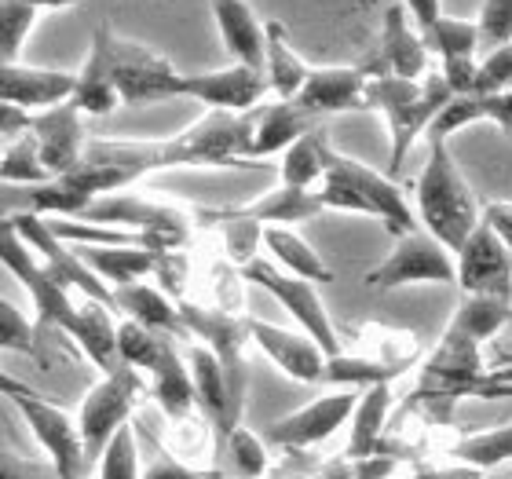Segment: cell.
I'll list each match as a JSON object with an SVG mask.
<instances>
[{
  "label": "cell",
  "mask_w": 512,
  "mask_h": 479,
  "mask_svg": "<svg viewBox=\"0 0 512 479\" xmlns=\"http://www.w3.org/2000/svg\"><path fill=\"white\" fill-rule=\"evenodd\" d=\"M450 85L443 81L439 70H428L421 81L410 77H392V74H374L366 85V110H377L388 125V165L392 176L403 169V161L410 158V150L417 147V139L425 136L432 118L450 103Z\"/></svg>",
  "instance_id": "cell-1"
},
{
  "label": "cell",
  "mask_w": 512,
  "mask_h": 479,
  "mask_svg": "<svg viewBox=\"0 0 512 479\" xmlns=\"http://www.w3.org/2000/svg\"><path fill=\"white\" fill-rule=\"evenodd\" d=\"M414 216L421 231L458 253L465 238L480 224V205L461 176L450 143H428L425 169L414 183Z\"/></svg>",
  "instance_id": "cell-2"
},
{
  "label": "cell",
  "mask_w": 512,
  "mask_h": 479,
  "mask_svg": "<svg viewBox=\"0 0 512 479\" xmlns=\"http://www.w3.org/2000/svg\"><path fill=\"white\" fill-rule=\"evenodd\" d=\"M0 264L8 267L11 275L22 282V289L30 293L33 311H37V330H41V326H55V330H63L66 337L74 333L81 300H74L77 297L74 289H66L63 282L41 264V256L22 242V235L15 231V224H11V216H0Z\"/></svg>",
  "instance_id": "cell-3"
},
{
  "label": "cell",
  "mask_w": 512,
  "mask_h": 479,
  "mask_svg": "<svg viewBox=\"0 0 512 479\" xmlns=\"http://www.w3.org/2000/svg\"><path fill=\"white\" fill-rule=\"evenodd\" d=\"M147 392V377L132 366L121 362L118 370L103 373L92 388L85 392L81 406H77V428H81V439H85V454L88 461L99 458L103 447L110 443V436L118 432L121 425L132 421V414L139 410Z\"/></svg>",
  "instance_id": "cell-4"
},
{
  "label": "cell",
  "mask_w": 512,
  "mask_h": 479,
  "mask_svg": "<svg viewBox=\"0 0 512 479\" xmlns=\"http://www.w3.org/2000/svg\"><path fill=\"white\" fill-rule=\"evenodd\" d=\"M366 289L374 293H392L406 286H454L458 271H454V253L447 245H439L428 231H410V235L395 238L392 253L381 264L366 271Z\"/></svg>",
  "instance_id": "cell-5"
},
{
  "label": "cell",
  "mask_w": 512,
  "mask_h": 479,
  "mask_svg": "<svg viewBox=\"0 0 512 479\" xmlns=\"http://www.w3.org/2000/svg\"><path fill=\"white\" fill-rule=\"evenodd\" d=\"M180 319L187 326V337L198 344H205L209 352L220 359L231 388V399L242 410L246 406V352H249V315H227V311L213 308V304H198V300H180Z\"/></svg>",
  "instance_id": "cell-6"
},
{
  "label": "cell",
  "mask_w": 512,
  "mask_h": 479,
  "mask_svg": "<svg viewBox=\"0 0 512 479\" xmlns=\"http://www.w3.org/2000/svg\"><path fill=\"white\" fill-rule=\"evenodd\" d=\"M242 278L253 282V286H260L264 293H271V297H275L278 304L293 315V322H297L300 330L308 333L311 341L319 344L326 355L344 352V337H341V330L333 326L330 311H326V304H322L315 282L297 278V275H286L282 267H275L271 260H260V256H256L253 264L242 267Z\"/></svg>",
  "instance_id": "cell-7"
},
{
  "label": "cell",
  "mask_w": 512,
  "mask_h": 479,
  "mask_svg": "<svg viewBox=\"0 0 512 479\" xmlns=\"http://www.w3.org/2000/svg\"><path fill=\"white\" fill-rule=\"evenodd\" d=\"M19 417L26 421V428L33 432L37 447L48 454V465L55 469L59 479H85L88 472V454H85V439H81V428H77V417H70L59 403H52L44 392L37 395H15L8 399Z\"/></svg>",
  "instance_id": "cell-8"
},
{
  "label": "cell",
  "mask_w": 512,
  "mask_h": 479,
  "mask_svg": "<svg viewBox=\"0 0 512 479\" xmlns=\"http://www.w3.org/2000/svg\"><path fill=\"white\" fill-rule=\"evenodd\" d=\"M114 48V81H118L121 107H147V103H165V99H180L183 74L165 59L161 52L147 48L143 41L110 37Z\"/></svg>",
  "instance_id": "cell-9"
},
{
  "label": "cell",
  "mask_w": 512,
  "mask_h": 479,
  "mask_svg": "<svg viewBox=\"0 0 512 479\" xmlns=\"http://www.w3.org/2000/svg\"><path fill=\"white\" fill-rule=\"evenodd\" d=\"M322 158H326V169L337 172L341 180L352 183L355 194L370 205V216H374V220H381L384 231H388L392 238H403V235H410V231H417V227H421V224H417L410 198H406L403 187H399L388 172L370 169L366 161H359V158H352V154L337 150L330 139H326V147H322Z\"/></svg>",
  "instance_id": "cell-10"
},
{
  "label": "cell",
  "mask_w": 512,
  "mask_h": 479,
  "mask_svg": "<svg viewBox=\"0 0 512 479\" xmlns=\"http://www.w3.org/2000/svg\"><path fill=\"white\" fill-rule=\"evenodd\" d=\"M355 403H359V392L355 388H333L326 395H315L311 403H304L293 414L278 417L275 425L267 428V447H282V450H308L319 447L337 432V428L348 425Z\"/></svg>",
  "instance_id": "cell-11"
},
{
  "label": "cell",
  "mask_w": 512,
  "mask_h": 479,
  "mask_svg": "<svg viewBox=\"0 0 512 479\" xmlns=\"http://www.w3.org/2000/svg\"><path fill=\"white\" fill-rule=\"evenodd\" d=\"M454 271H458V286L465 289V297L512 300V253L483 220L454 253Z\"/></svg>",
  "instance_id": "cell-12"
},
{
  "label": "cell",
  "mask_w": 512,
  "mask_h": 479,
  "mask_svg": "<svg viewBox=\"0 0 512 479\" xmlns=\"http://www.w3.org/2000/svg\"><path fill=\"white\" fill-rule=\"evenodd\" d=\"M37 143V158L48 169L52 180L66 176L70 169L81 165L88 147V132H85V114L66 99V103H55L48 110H37L30 114V128H26Z\"/></svg>",
  "instance_id": "cell-13"
},
{
  "label": "cell",
  "mask_w": 512,
  "mask_h": 479,
  "mask_svg": "<svg viewBox=\"0 0 512 479\" xmlns=\"http://www.w3.org/2000/svg\"><path fill=\"white\" fill-rule=\"evenodd\" d=\"M264 96V74L242 63L205 70V74H183L180 81V99H194V103H202L209 110H224V114H246V110L260 107Z\"/></svg>",
  "instance_id": "cell-14"
},
{
  "label": "cell",
  "mask_w": 512,
  "mask_h": 479,
  "mask_svg": "<svg viewBox=\"0 0 512 479\" xmlns=\"http://www.w3.org/2000/svg\"><path fill=\"white\" fill-rule=\"evenodd\" d=\"M374 77V66H311L308 81L293 99L304 114L326 118V114H348V110H366V85Z\"/></svg>",
  "instance_id": "cell-15"
},
{
  "label": "cell",
  "mask_w": 512,
  "mask_h": 479,
  "mask_svg": "<svg viewBox=\"0 0 512 479\" xmlns=\"http://www.w3.org/2000/svg\"><path fill=\"white\" fill-rule=\"evenodd\" d=\"M246 326H249V344L260 348L286 377H293L300 384H322V373H326V359L330 355L322 352L308 333L282 330L275 322L253 319V315L246 319Z\"/></svg>",
  "instance_id": "cell-16"
},
{
  "label": "cell",
  "mask_w": 512,
  "mask_h": 479,
  "mask_svg": "<svg viewBox=\"0 0 512 479\" xmlns=\"http://www.w3.org/2000/svg\"><path fill=\"white\" fill-rule=\"evenodd\" d=\"M110 37H114V26L99 22L96 33H92V44H88L85 63L74 74L70 103L85 118H107L110 110L121 107L118 81H114V48H110Z\"/></svg>",
  "instance_id": "cell-17"
},
{
  "label": "cell",
  "mask_w": 512,
  "mask_h": 479,
  "mask_svg": "<svg viewBox=\"0 0 512 479\" xmlns=\"http://www.w3.org/2000/svg\"><path fill=\"white\" fill-rule=\"evenodd\" d=\"M366 63L374 66V74L410 77V81H421V77L428 74V44L399 4H388V8H384L377 55L366 59Z\"/></svg>",
  "instance_id": "cell-18"
},
{
  "label": "cell",
  "mask_w": 512,
  "mask_h": 479,
  "mask_svg": "<svg viewBox=\"0 0 512 479\" xmlns=\"http://www.w3.org/2000/svg\"><path fill=\"white\" fill-rule=\"evenodd\" d=\"M70 92H74V74H66V70L0 63V103H8V107L37 114V110H48L55 103H66Z\"/></svg>",
  "instance_id": "cell-19"
},
{
  "label": "cell",
  "mask_w": 512,
  "mask_h": 479,
  "mask_svg": "<svg viewBox=\"0 0 512 479\" xmlns=\"http://www.w3.org/2000/svg\"><path fill=\"white\" fill-rule=\"evenodd\" d=\"M187 370H191V384H194V399H198V410H202L220 436H227L235 425H242V410L231 399V388H227L224 366L216 359L205 344L191 341L187 348Z\"/></svg>",
  "instance_id": "cell-20"
},
{
  "label": "cell",
  "mask_w": 512,
  "mask_h": 479,
  "mask_svg": "<svg viewBox=\"0 0 512 479\" xmlns=\"http://www.w3.org/2000/svg\"><path fill=\"white\" fill-rule=\"evenodd\" d=\"M311 128H319V118H311L297 103H260L249 110V161L271 158L293 147L300 136H308Z\"/></svg>",
  "instance_id": "cell-21"
},
{
  "label": "cell",
  "mask_w": 512,
  "mask_h": 479,
  "mask_svg": "<svg viewBox=\"0 0 512 479\" xmlns=\"http://www.w3.org/2000/svg\"><path fill=\"white\" fill-rule=\"evenodd\" d=\"M209 11H213L227 55L264 74V22L256 19L253 8L246 0H209Z\"/></svg>",
  "instance_id": "cell-22"
},
{
  "label": "cell",
  "mask_w": 512,
  "mask_h": 479,
  "mask_svg": "<svg viewBox=\"0 0 512 479\" xmlns=\"http://www.w3.org/2000/svg\"><path fill=\"white\" fill-rule=\"evenodd\" d=\"M110 300H114V311H121L125 319L139 322L154 333H165V337H187V326L180 319V308L169 293H161L158 286H147V282H132V286H114L110 289ZM191 341V337H187Z\"/></svg>",
  "instance_id": "cell-23"
},
{
  "label": "cell",
  "mask_w": 512,
  "mask_h": 479,
  "mask_svg": "<svg viewBox=\"0 0 512 479\" xmlns=\"http://www.w3.org/2000/svg\"><path fill=\"white\" fill-rule=\"evenodd\" d=\"M143 377H147V392H150V399L158 403L161 414H165V421H176V417H187L198 410L191 370H187V359L180 355L176 341L165 344L161 359L154 362Z\"/></svg>",
  "instance_id": "cell-24"
},
{
  "label": "cell",
  "mask_w": 512,
  "mask_h": 479,
  "mask_svg": "<svg viewBox=\"0 0 512 479\" xmlns=\"http://www.w3.org/2000/svg\"><path fill=\"white\" fill-rule=\"evenodd\" d=\"M311 66L304 63V55L293 48L289 41L286 26L278 19L264 22V81H267V92H275L278 99H293L300 96V88L308 81Z\"/></svg>",
  "instance_id": "cell-25"
},
{
  "label": "cell",
  "mask_w": 512,
  "mask_h": 479,
  "mask_svg": "<svg viewBox=\"0 0 512 479\" xmlns=\"http://www.w3.org/2000/svg\"><path fill=\"white\" fill-rule=\"evenodd\" d=\"M395 392L392 384H374V388H363L359 392V403H355L352 417H348V447H344V461H359L377 454V447L384 443V428H388V417H392Z\"/></svg>",
  "instance_id": "cell-26"
},
{
  "label": "cell",
  "mask_w": 512,
  "mask_h": 479,
  "mask_svg": "<svg viewBox=\"0 0 512 479\" xmlns=\"http://www.w3.org/2000/svg\"><path fill=\"white\" fill-rule=\"evenodd\" d=\"M74 253L110 289L143 282L147 275H154V264H158V249H139V245H74Z\"/></svg>",
  "instance_id": "cell-27"
},
{
  "label": "cell",
  "mask_w": 512,
  "mask_h": 479,
  "mask_svg": "<svg viewBox=\"0 0 512 479\" xmlns=\"http://www.w3.org/2000/svg\"><path fill=\"white\" fill-rule=\"evenodd\" d=\"M355 355L392 366L399 373H410L421 362V337L414 330H399V326H384V322H363L352 330Z\"/></svg>",
  "instance_id": "cell-28"
},
{
  "label": "cell",
  "mask_w": 512,
  "mask_h": 479,
  "mask_svg": "<svg viewBox=\"0 0 512 479\" xmlns=\"http://www.w3.org/2000/svg\"><path fill=\"white\" fill-rule=\"evenodd\" d=\"M110 311L114 308L99 304V300L81 297L77 326H74V333H70V341H74L88 359L96 362L99 373H110V370H118L121 366V359H118V322H114Z\"/></svg>",
  "instance_id": "cell-29"
},
{
  "label": "cell",
  "mask_w": 512,
  "mask_h": 479,
  "mask_svg": "<svg viewBox=\"0 0 512 479\" xmlns=\"http://www.w3.org/2000/svg\"><path fill=\"white\" fill-rule=\"evenodd\" d=\"M238 216L256 220L260 227H293L304 224V220H315L319 213H326L315 191H297V187H282L278 183L275 191L260 194L256 202L235 205Z\"/></svg>",
  "instance_id": "cell-30"
},
{
  "label": "cell",
  "mask_w": 512,
  "mask_h": 479,
  "mask_svg": "<svg viewBox=\"0 0 512 479\" xmlns=\"http://www.w3.org/2000/svg\"><path fill=\"white\" fill-rule=\"evenodd\" d=\"M264 249L271 253L286 275L308 278V282H333V267L319 256V249L293 227H264Z\"/></svg>",
  "instance_id": "cell-31"
},
{
  "label": "cell",
  "mask_w": 512,
  "mask_h": 479,
  "mask_svg": "<svg viewBox=\"0 0 512 479\" xmlns=\"http://www.w3.org/2000/svg\"><path fill=\"white\" fill-rule=\"evenodd\" d=\"M216 436H220V432L213 428V421H209L202 410H194V414L169 421L161 447H165L169 458L183 461V465H191V469H216V461H213Z\"/></svg>",
  "instance_id": "cell-32"
},
{
  "label": "cell",
  "mask_w": 512,
  "mask_h": 479,
  "mask_svg": "<svg viewBox=\"0 0 512 479\" xmlns=\"http://www.w3.org/2000/svg\"><path fill=\"white\" fill-rule=\"evenodd\" d=\"M443 458L472 465V469L491 472L498 465H512V421L509 425L487 428V432H465V436L450 439L443 447Z\"/></svg>",
  "instance_id": "cell-33"
},
{
  "label": "cell",
  "mask_w": 512,
  "mask_h": 479,
  "mask_svg": "<svg viewBox=\"0 0 512 479\" xmlns=\"http://www.w3.org/2000/svg\"><path fill=\"white\" fill-rule=\"evenodd\" d=\"M326 136L322 128H311L308 136H300L293 147L282 150L278 161V183L282 187H297V191H315L326 180V158H322Z\"/></svg>",
  "instance_id": "cell-34"
},
{
  "label": "cell",
  "mask_w": 512,
  "mask_h": 479,
  "mask_svg": "<svg viewBox=\"0 0 512 479\" xmlns=\"http://www.w3.org/2000/svg\"><path fill=\"white\" fill-rule=\"evenodd\" d=\"M512 319V300H502V297H465L461 300V308L454 311V319L450 326L458 333H465L469 341L483 344L498 337V333L509 326Z\"/></svg>",
  "instance_id": "cell-35"
},
{
  "label": "cell",
  "mask_w": 512,
  "mask_h": 479,
  "mask_svg": "<svg viewBox=\"0 0 512 479\" xmlns=\"http://www.w3.org/2000/svg\"><path fill=\"white\" fill-rule=\"evenodd\" d=\"M403 373L392 370V366H381V362L366 359V355H355L344 348L341 355H330L326 359V373H322V384H333V388H374V384H392L399 381Z\"/></svg>",
  "instance_id": "cell-36"
},
{
  "label": "cell",
  "mask_w": 512,
  "mask_h": 479,
  "mask_svg": "<svg viewBox=\"0 0 512 479\" xmlns=\"http://www.w3.org/2000/svg\"><path fill=\"white\" fill-rule=\"evenodd\" d=\"M48 169L37 158V143H33L30 132H19L11 136L4 147H0V183H15V187H37V183H48Z\"/></svg>",
  "instance_id": "cell-37"
},
{
  "label": "cell",
  "mask_w": 512,
  "mask_h": 479,
  "mask_svg": "<svg viewBox=\"0 0 512 479\" xmlns=\"http://www.w3.org/2000/svg\"><path fill=\"white\" fill-rule=\"evenodd\" d=\"M169 341H176V337L154 333V330H147V326L132 322V319L118 322V359L139 373H147L150 366L161 359V352H165V344Z\"/></svg>",
  "instance_id": "cell-38"
},
{
  "label": "cell",
  "mask_w": 512,
  "mask_h": 479,
  "mask_svg": "<svg viewBox=\"0 0 512 479\" xmlns=\"http://www.w3.org/2000/svg\"><path fill=\"white\" fill-rule=\"evenodd\" d=\"M227 454H231V465H235L238 479H264L271 469V447H267L264 436H256L253 428L235 425L227 432Z\"/></svg>",
  "instance_id": "cell-39"
},
{
  "label": "cell",
  "mask_w": 512,
  "mask_h": 479,
  "mask_svg": "<svg viewBox=\"0 0 512 479\" xmlns=\"http://www.w3.org/2000/svg\"><path fill=\"white\" fill-rule=\"evenodd\" d=\"M139 476H143V469H139V443H136V428L128 421V425H121L110 436V443L99 454L96 479H139Z\"/></svg>",
  "instance_id": "cell-40"
},
{
  "label": "cell",
  "mask_w": 512,
  "mask_h": 479,
  "mask_svg": "<svg viewBox=\"0 0 512 479\" xmlns=\"http://www.w3.org/2000/svg\"><path fill=\"white\" fill-rule=\"evenodd\" d=\"M41 11L22 0H0V63H19L22 44L37 26Z\"/></svg>",
  "instance_id": "cell-41"
},
{
  "label": "cell",
  "mask_w": 512,
  "mask_h": 479,
  "mask_svg": "<svg viewBox=\"0 0 512 479\" xmlns=\"http://www.w3.org/2000/svg\"><path fill=\"white\" fill-rule=\"evenodd\" d=\"M246 278H242V267H235L231 260H213L209 264V304L227 315H246Z\"/></svg>",
  "instance_id": "cell-42"
},
{
  "label": "cell",
  "mask_w": 512,
  "mask_h": 479,
  "mask_svg": "<svg viewBox=\"0 0 512 479\" xmlns=\"http://www.w3.org/2000/svg\"><path fill=\"white\" fill-rule=\"evenodd\" d=\"M476 121H487V114H483V96H450L447 107L432 118L425 139L428 143H450L454 132L476 125Z\"/></svg>",
  "instance_id": "cell-43"
},
{
  "label": "cell",
  "mask_w": 512,
  "mask_h": 479,
  "mask_svg": "<svg viewBox=\"0 0 512 479\" xmlns=\"http://www.w3.org/2000/svg\"><path fill=\"white\" fill-rule=\"evenodd\" d=\"M0 352L33 355L44 366L41 344H37V326H33L22 308H15L8 297H0Z\"/></svg>",
  "instance_id": "cell-44"
},
{
  "label": "cell",
  "mask_w": 512,
  "mask_h": 479,
  "mask_svg": "<svg viewBox=\"0 0 512 479\" xmlns=\"http://www.w3.org/2000/svg\"><path fill=\"white\" fill-rule=\"evenodd\" d=\"M476 30H480V48H502L512 41V0H483L480 15H476Z\"/></svg>",
  "instance_id": "cell-45"
},
{
  "label": "cell",
  "mask_w": 512,
  "mask_h": 479,
  "mask_svg": "<svg viewBox=\"0 0 512 479\" xmlns=\"http://www.w3.org/2000/svg\"><path fill=\"white\" fill-rule=\"evenodd\" d=\"M502 88H512V41L480 55L476 96H491V92H502Z\"/></svg>",
  "instance_id": "cell-46"
},
{
  "label": "cell",
  "mask_w": 512,
  "mask_h": 479,
  "mask_svg": "<svg viewBox=\"0 0 512 479\" xmlns=\"http://www.w3.org/2000/svg\"><path fill=\"white\" fill-rule=\"evenodd\" d=\"M154 275L161 278L158 289L161 293H169L176 304L187 300V282H191V260L183 249H165L158 253V264H154Z\"/></svg>",
  "instance_id": "cell-47"
},
{
  "label": "cell",
  "mask_w": 512,
  "mask_h": 479,
  "mask_svg": "<svg viewBox=\"0 0 512 479\" xmlns=\"http://www.w3.org/2000/svg\"><path fill=\"white\" fill-rule=\"evenodd\" d=\"M0 479H59V476H55L52 465L44 469L37 461L22 458L19 450L0 447Z\"/></svg>",
  "instance_id": "cell-48"
},
{
  "label": "cell",
  "mask_w": 512,
  "mask_h": 479,
  "mask_svg": "<svg viewBox=\"0 0 512 479\" xmlns=\"http://www.w3.org/2000/svg\"><path fill=\"white\" fill-rule=\"evenodd\" d=\"M414 479H487L483 469H472V465H461V461H421L414 469Z\"/></svg>",
  "instance_id": "cell-49"
},
{
  "label": "cell",
  "mask_w": 512,
  "mask_h": 479,
  "mask_svg": "<svg viewBox=\"0 0 512 479\" xmlns=\"http://www.w3.org/2000/svg\"><path fill=\"white\" fill-rule=\"evenodd\" d=\"M480 220L491 227L494 235L502 238V245L512 253V202H505V198H498V202H487V205H483Z\"/></svg>",
  "instance_id": "cell-50"
},
{
  "label": "cell",
  "mask_w": 512,
  "mask_h": 479,
  "mask_svg": "<svg viewBox=\"0 0 512 479\" xmlns=\"http://www.w3.org/2000/svg\"><path fill=\"white\" fill-rule=\"evenodd\" d=\"M483 114H487L491 125H498L505 136L512 139V88H502V92L483 96Z\"/></svg>",
  "instance_id": "cell-51"
},
{
  "label": "cell",
  "mask_w": 512,
  "mask_h": 479,
  "mask_svg": "<svg viewBox=\"0 0 512 479\" xmlns=\"http://www.w3.org/2000/svg\"><path fill=\"white\" fill-rule=\"evenodd\" d=\"M213 469H191V465H183V461H176V458H165L161 461H154L150 469H143V476L139 479H205Z\"/></svg>",
  "instance_id": "cell-52"
},
{
  "label": "cell",
  "mask_w": 512,
  "mask_h": 479,
  "mask_svg": "<svg viewBox=\"0 0 512 479\" xmlns=\"http://www.w3.org/2000/svg\"><path fill=\"white\" fill-rule=\"evenodd\" d=\"M399 8L410 15V22H414L421 33H425L428 26L443 15V4H439V0H399Z\"/></svg>",
  "instance_id": "cell-53"
},
{
  "label": "cell",
  "mask_w": 512,
  "mask_h": 479,
  "mask_svg": "<svg viewBox=\"0 0 512 479\" xmlns=\"http://www.w3.org/2000/svg\"><path fill=\"white\" fill-rule=\"evenodd\" d=\"M30 128V114L19 107H8V103H0V139H11L26 132Z\"/></svg>",
  "instance_id": "cell-54"
},
{
  "label": "cell",
  "mask_w": 512,
  "mask_h": 479,
  "mask_svg": "<svg viewBox=\"0 0 512 479\" xmlns=\"http://www.w3.org/2000/svg\"><path fill=\"white\" fill-rule=\"evenodd\" d=\"M0 395H4V399H15V395H37V388H33L30 381H22V377H15V373H8L4 366H0Z\"/></svg>",
  "instance_id": "cell-55"
},
{
  "label": "cell",
  "mask_w": 512,
  "mask_h": 479,
  "mask_svg": "<svg viewBox=\"0 0 512 479\" xmlns=\"http://www.w3.org/2000/svg\"><path fill=\"white\" fill-rule=\"evenodd\" d=\"M22 4H30L37 11H63V8H74L77 0H22Z\"/></svg>",
  "instance_id": "cell-56"
},
{
  "label": "cell",
  "mask_w": 512,
  "mask_h": 479,
  "mask_svg": "<svg viewBox=\"0 0 512 479\" xmlns=\"http://www.w3.org/2000/svg\"><path fill=\"white\" fill-rule=\"evenodd\" d=\"M502 366H512V348L509 352H502Z\"/></svg>",
  "instance_id": "cell-57"
},
{
  "label": "cell",
  "mask_w": 512,
  "mask_h": 479,
  "mask_svg": "<svg viewBox=\"0 0 512 479\" xmlns=\"http://www.w3.org/2000/svg\"><path fill=\"white\" fill-rule=\"evenodd\" d=\"M205 479H224V472H220V469H213V472H209V476H205Z\"/></svg>",
  "instance_id": "cell-58"
},
{
  "label": "cell",
  "mask_w": 512,
  "mask_h": 479,
  "mask_svg": "<svg viewBox=\"0 0 512 479\" xmlns=\"http://www.w3.org/2000/svg\"><path fill=\"white\" fill-rule=\"evenodd\" d=\"M406 479H414V476H406Z\"/></svg>",
  "instance_id": "cell-59"
},
{
  "label": "cell",
  "mask_w": 512,
  "mask_h": 479,
  "mask_svg": "<svg viewBox=\"0 0 512 479\" xmlns=\"http://www.w3.org/2000/svg\"><path fill=\"white\" fill-rule=\"evenodd\" d=\"M85 479H88V476H85Z\"/></svg>",
  "instance_id": "cell-60"
}]
</instances>
